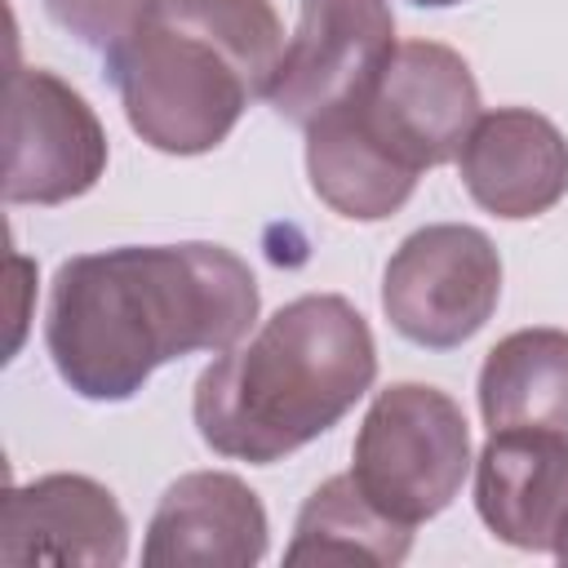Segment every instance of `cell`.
<instances>
[{"mask_svg":"<svg viewBox=\"0 0 568 568\" xmlns=\"http://www.w3.org/2000/svg\"><path fill=\"white\" fill-rule=\"evenodd\" d=\"M257 306V280L226 244H120L58 266L44 346L80 399L124 404L155 368L244 342Z\"/></svg>","mask_w":568,"mask_h":568,"instance_id":"6da1fadb","label":"cell"},{"mask_svg":"<svg viewBox=\"0 0 568 568\" xmlns=\"http://www.w3.org/2000/svg\"><path fill=\"white\" fill-rule=\"evenodd\" d=\"M373 382L377 342L355 302L302 293L195 377L191 417L217 457L271 466L328 435Z\"/></svg>","mask_w":568,"mask_h":568,"instance_id":"7a4b0ae2","label":"cell"},{"mask_svg":"<svg viewBox=\"0 0 568 568\" xmlns=\"http://www.w3.org/2000/svg\"><path fill=\"white\" fill-rule=\"evenodd\" d=\"M284 58L271 0H151L111 49L106 80L129 129L164 155H204L231 138L253 98H266Z\"/></svg>","mask_w":568,"mask_h":568,"instance_id":"3957f363","label":"cell"},{"mask_svg":"<svg viewBox=\"0 0 568 568\" xmlns=\"http://www.w3.org/2000/svg\"><path fill=\"white\" fill-rule=\"evenodd\" d=\"M466 470L470 426L448 390L390 382L373 395L351 448V475L377 510L417 528L453 506Z\"/></svg>","mask_w":568,"mask_h":568,"instance_id":"277c9868","label":"cell"},{"mask_svg":"<svg viewBox=\"0 0 568 568\" xmlns=\"http://www.w3.org/2000/svg\"><path fill=\"white\" fill-rule=\"evenodd\" d=\"M501 302V253L470 222H430L399 240L382 271V311L426 351L470 342Z\"/></svg>","mask_w":568,"mask_h":568,"instance_id":"5b68a950","label":"cell"},{"mask_svg":"<svg viewBox=\"0 0 568 568\" xmlns=\"http://www.w3.org/2000/svg\"><path fill=\"white\" fill-rule=\"evenodd\" d=\"M106 160V129L84 93L44 67H18L4 111V200L40 209L80 200Z\"/></svg>","mask_w":568,"mask_h":568,"instance_id":"8992f818","label":"cell"},{"mask_svg":"<svg viewBox=\"0 0 568 568\" xmlns=\"http://www.w3.org/2000/svg\"><path fill=\"white\" fill-rule=\"evenodd\" d=\"M373 138L413 173L462 155L479 111V84L466 58L439 40L395 44L382 75L351 102Z\"/></svg>","mask_w":568,"mask_h":568,"instance_id":"52a82bcc","label":"cell"},{"mask_svg":"<svg viewBox=\"0 0 568 568\" xmlns=\"http://www.w3.org/2000/svg\"><path fill=\"white\" fill-rule=\"evenodd\" d=\"M395 53V13L386 0H302L297 31L284 44L266 102L280 120L306 129L355 102Z\"/></svg>","mask_w":568,"mask_h":568,"instance_id":"ba28073f","label":"cell"},{"mask_svg":"<svg viewBox=\"0 0 568 568\" xmlns=\"http://www.w3.org/2000/svg\"><path fill=\"white\" fill-rule=\"evenodd\" d=\"M0 559L120 568L129 559V519L115 493L89 475H36L4 493Z\"/></svg>","mask_w":568,"mask_h":568,"instance_id":"9c48e42d","label":"cell"},{"mask_svg":"<svg viewBox=\"0 0 568 568\" xmlns=\"http://www.w3.org/2000/svg\"><path fill=\"white\" fill-rule=\"evenodd\" d=\"M271 541L262 497L231 470L178 475L142 537L146 568H253Z\"/></svg>","mask_w":568,"mask_h":568,"instance_id":"30bf717a","label":"cell"},{"mask_svg":"<svg viewBox=\"0 0 568 568\" xmlns=\"http://www.w3.org/2000/svg\"><path fill=\"white\" fill-rule=\"evenodd\" d=\"M457 173L484 213L528 222L568 195V138L532 106H497L475 120Z\"/></svg>","mask_w":568,"mask_h":568,"instance_id":"8fae6325","label":"cell"},{"mask_svg":"<svg viewBox=\"0 0 568 568\" xmlns=\"http://www.w3.org/2000/svg\"><path fill=\"white\" fill-rule=\"evenodd\" d=\"M475 510L497 541L515 550L555 555L568 537V435H488L475 457Z\"/></svg>","mask_w":568,"mask_h":568,"instance_id":"7c38bea8","label":"cell"},{"mask_svg":"<svg viewBox=\"0 0 568 568\" xmlns=\"http://www.w3.org/2000/svg\"><path fill=\"white\" fill-rule=\"evenodd\" d=\"M306 178L320 204H328L337 217L382 222L413 200L422 173L395 160L346 102L306 124Z\"/></svg>","mask_w":568,"mask_h":568,"instance_id":"4fadbf2b","label":"cell"},{"mask_svg":"<svg viewBox=\"0 0 568 568\" xmlns=\"http://www.w3.org/2000/svg\"><path fill=\"white\" fill-rule=\"evenodd\" d=\"M479 417L497 430L568 435V328H515L479 368Z\"/></svg>","mask_w":568,"mask_h":568,"instance_id":"5bb4252c","label":"cell"},{"mask_svg":"<svg viewBox=\"0 0 568 568\" xmlns=\"http://www.w3.org/2000/svg\"><path fill=\"white\" fill-rule=\"evenodd\" d=\"M413 550V528L377 510L355 475H328L297 510L293 541L284 546L288 564H373L395 568Z\"/></svg>","mask_w":568,"mask_h":568,"instance_id":"9a60e30c","label":"cell"},{"mask_svg":"<svg viewBox=\"0 0 568 568\" xmlns=\"http://www.w3.org/2000/svg\"><path fill=\"white\" fill-rule=\"evenodd\" d=\"M146 9L151 0H44V13L84 49H98L102 58L129 40V31L142 22Z\"/></svg>","mask_w":568,"mask_h":568,"instance_id":"2e32d148","label":"cell"},{"mask_svg":"<svg viewBox=\"0 0 568 568\" xmlns=\"http://www.w3.org/2000/svg\"><path fill=\"white\" fill-rule=\"evenodd\" d=\"M408 4H417V9H448V4H462V0H408Z\"/></svg>","mask_w":568,"mask_h":568,"instance_id":"e0dca14e","label":"cell"},{"mask_svg":"<svg viewBox=\"0 0 568 568\" xmlns=\"http://www.w3.org/2000/svg\"><path fill=\"white\" fill-rule=\"evenodd\" d=\"M555 559H559V564H568V537L559 541V550H555Z\"/></svg>","mask_w":568,"mask_h":568,"instance_id":"ac0fdd59","label":"cell"}]
</instances>
